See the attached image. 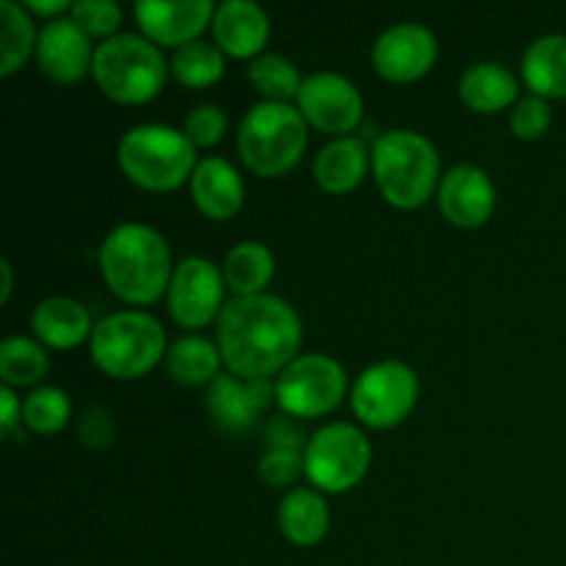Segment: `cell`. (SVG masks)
Masks as SVG:
<instances>
[{
	"label": "cell",
	"mask_w": 566,
	"mask_h": 566,
	"mask_svg": "<svg viewBox=\"0 0 566 566\" xmlns=\"http://www.w3.org/2000/svg\"><path fill=\"white\" fill-rule=\"evenodd\" d=\"M302 348V318L280 296H235L219 315V352L227 368L247 379L282 374Z\"/></svg>",
	"instance_id": "1"
},
{
	"label": "cell",
	"mask_w": 566,
	"mask_h": 566,
	"mask_svg": "<svg viewBox=\"0 0 566 566\" xmlns=\"http://www.w3.org/2000/svg\"><path fill=\"white\" fill-rule=\"evenodd\" d=\"M99 271L116 298L127 304H153L169 291V243L147 224H119L99 247Z\"/></svg>",
	"instance_id": "2"
},
{
	"label": "cell",
	"mask_w": 566,
	"mask_h": 566,
	"mask_svg": "<svg viewBox=\"0 0 566 566\" xmlns=\"http://www.w3.org/2000/svg\"><path fill=\"white\" fill-rule=\"evenodd\" d=\"M376 186L381 197L401 210L429 202L440 188V155L426 136L415 130H387L370 149Z\"/></svg>",
	"instance_id": "3"
},
{
	"label": "cell",
	"mask_w": 566,
	"mask_h": 566,
	"mask_svg": "<svg viewBox=\"0 0 566 566\" xmlns=\"http://www.w3.org/2000/svg\"><path fill=\"white\" fill-rule=\"evenodd\" d=\"M307 149V119L291 103H258L238 127V155L260 177H282Z\"/></svg>",
	"instance_id": "4"
},
{
	"label": "cell",
	"mask_w": 566,
	"mask_h": 566,
	"mask_svg": "<svg viewBox=\"0 0 566 566\" xmlns=\"http://www.w3.org/2000/svg\"><path fill=\"white\" fill-rule=\"evenodd\" d=\"M92 75L105 97L122 105H142L164 88L166 59L147 36L116 33L94 50Z\"/></svg>",
	"instance_id": "5"
},
{
	"label": "cell",
	"mask_w": 566,
	"mask_h": 566,
	"mask_svg": "<svg viewBox=\"0 0 566 566\" xmlns=\"http://www.w3.org/2000/svg\"><path fill=\"white\" fill-rule=\"evenodd\" d=\"M119 166L147 191H175L197 169V147L169 125H138L122 136Z\"/></svg>",
	"instance_id": "6"
},
{
	"label": "cell",
	"mask_w": 566,
	"mask_h": 566,
	"mask_svg": "<svg viewBox=\"0 0 566 566\" xmlns=\"http://www.w3.org/2000/svg\"><path fill=\"white\" fill-rule=\"evenodd\" d=\"M166 332L149 313L125 310L99 321L92 332V357L114 379H138L166 357Z\"/></svg>",
	"instance_id": "7"
},
{
	"label": "cell",
	"mask_w": 566,
	"mask_h": 566,
	"mask_svg": "<svg viewBox=\"0 0 566 566\" xmlns=\"http://www.w3.org/2000/svg\"><path fill=\"white\" fill-rule=\"evenodd\" d=\"M370 468V442L357 426L329 423L315 431L304 451V473L318 490L340 495L357 486Z\"/></svg>",
	"instance_id": "8"
},
{
	"label": "cell",
	"mask_w": 566,
	"mask_h": 566,
	"mask_svg": "<svg viewBox=\"0 0 566 566\" xmlns=\"http://www.w3.org/2000/svg\"><path fill=\"white\" fill-rule=\"evenodd\" d=\"M276 403L291 418H321L346 398V370L326 354H298L274 381Z\"/></svg>",
	"instance_id": "9"
},
{
	"label": "cell",
	"mask_w": 566,
	"mask_h": 566,
	"mask_svg": "<svg viewBox=\"0 0 566 566\" xmlns=\"http://www.w3.org/2000/svg\"><path fill=\"white\" fill-rule=\"evenodd\" d=\"M418 376L409 365L385 359L359 374L352 392V409L370 429H392L403 423L418 403Z\"/></svg>",
	"instance_id": "10"
},
{
	"label": "cell",
	"mask_w": 566,
	"mask_h": 566,
	"mask_svg": "<svg viewBox=\"0 0 566 566\" xmlns=\"http://www.w3.org/2000/svg\"><path fill=\"white\" fill-rule=\"evenodd\" d=\"M224 274L208 258H186L166 291L169 315L182 329H205L224 310Z\"/></svg>",
	"instance_id": "11"
},
{
	"label": "cell",
	"mask_w": 566,
	"mask_h": 566,
	"mask_svg": "<svg viewBox=\"0 0 566 566\" xmlns=\"http://www.w3.org/2000/svg\"><path fill=\"white\" fill-rule=\"evenodd\" d=\"M298 111L321 133H352L363 119V94L348 81L346 75L337 72H315L304 77L298 88Z\"/></svg>",
	"instance_id": "12"
},
{
	"label": "cell",
	"mask_w": 566,
	"mask_h": 566,
	"mask_svg": "<svg viewBox=\"0 0 566 566\" xmlns=\"http://www.w3.org/2000/svg\"><path fill=\"white\" fill-rule=\"evenodd\" d=\"M276 401V387L269 379H247L232 370L210 381L208 412L216 429L227 434H247L258 426L265 409Z\"/></svg>",
	"instance_id": "13"
},
{
	"label": "cell",
	"mask_w": 566,
	"mask_h": 566,
	"mask_svg": "<svg viewBox=\"0 0 566 566\" xmlns=\"http://www.w3.org/2000/svg\"><path fill=\"white\" fill-rule=\"evenodd\" d=\"M440 44L420 22H398L387 28L374 44V66L392 83H412L434 66Z\"/></svg>",
	"instance_id": "14"
},
{
	"label": "cell",
	"mask_w": 566,
	"mask_h": 566,
	"mask_svg": "<svg viewBox=\"0 0 566 566\" xmlns=\"http://www.w3.org/2000/svg\"><path fill=\"white\" fill-rule=\"evenodd\" d=\"M437 202H440V213L451 221L453 227H464L473 230L490 221L495 213L497 193L492 186L490 175L479 166L459 164L446 171L437 188Z\"/></svg>",
	"instance_id": "15"
},
{
	"label": "cell",
	"mask_w": 566,
	"mask_h": 566,
	"mask_svg": "<svg viewBox=\"0 0 566 566\" xmlns=\"http://www.w3.org/2000/svg\"><path fill=\"white\" fill-rule=\"evenodd\" d=\"M133 11L149 42L182 48L197 42L199 33L213 22L216 6L210 0H177V3L142 0L133 6Z\"/></svg>",
	"instance_id": "16"
},
{
	"label": "cell",
	"mask_w": 566,
	"mask_h": 566,
	"mask_svg": "<svg viewBox=\"0 0 566 566\" xmlns=\"http://www.w3.org/2000/svg\"><path fill=\"white\" fill-rule=\"evenodd\" d=\"M39 70L55 83H75L92 70L94 50L86 33L72 22V17L48 20L36 39Z\"/></svg>",
	"instance_id": "17"
},
{
	"label": "cell",
	"mask_w": 566,
	"mask_h": 566,
	"mask_svg": "<svg viewBox=\"0 0 566 566\" xmlns=\"http://www.w3.org/2000/svg\"><path fill=\"white\" fill-rule=\"evenodd\" d=\"M216 48L235 59H252L265 48L271 33L269 14L252 0H224L216 6L213 22Z\"/></svg>",
	"instance_id": "18"
},
{
	"label": "cell",
	"mask_w": 566,
	"mask_h": 566,
	"mask_svg": "<svg viewBox=\"0 0 566 566\" xmlns=\"http://www.w3.org/2000/svg\"><path fill=\"white\" fill-rule=\"evenodd\" d=\"M191 199L199 213L213 221H227L243 208V180L224 158H202L191 175Z\"/></svg>",
	"instance_id": "19"
},
{
	"label": "cell",
	"mask_w": 566,
	"mask_h": 566,
	"mask_svg": "<svg viewBox=\"0 0 566 566\" xmlns=\"http://www.w3.org/2000/svg\"><path fill=\"white\" fill-rule=\"evenodd\" d=\"M31 326L39 340L50 348H75L94 332L92 315L81 302L66 296H50L36 304Z\"/></svg>",
	"instance_id": "20"
},
{
	"label": "cell",
	"mask_w": 566,
	"mask_h": 566,
	"mask_svg": "<svg viewBox=\"0 0 566 566\" xmlns=\"http://www.w3.org/2000/svg\"><path fill=\"white\" fill-rule=\"evenodd\" d=\"M370 166V153L363 138L343 136L326 144L315 155V180L329 193H348L365 180Z\"/></svg>",
	"instance_id": "21"
},
{
	"label": "cell",
	"mask_w": 566,
	"mask_h": 566,
	"mask_svg": "<svg viewBox=\"0 0 566 566\" xmlns=\"http://www.w3.org/2000/svg\"><path fill=\"white\" fill-rule=\"evenodd\" d=\"M517 77L509 72V66L497 64V61L473 64L459 81V97L468 108L479 111V114H497V111L509 108V103L517 99Z\"/></svg>",
	"instance_id": "22"
},
{
	"label": "cell",
	"mask_w": 566,
	"mask_h": 566,
	"mask_svg": "<svg viewBox=\"0 0 566 566\" xmlns=\"http://www.w3.org/2000/svg\"><path fill=\"white\" fill-rule=\"evenodd\" d=\"M523 77L536 97H566V36L547 33L528 44L523 55Z\"/></svg>",
	"instance_id": "23"
},
{
	"label": "cell",
	"mask_w": 566,
	"mask_h": 566,
	"mask_svg": "<svg viewBox=\"0 0 566 566\" xmlns=\"http://www.w3.org/2000/svg\"><path fill=\"white\" fill-rule=\"evenodd\" d=\"M280 531L298 547H313L329 531V506L315 490H293L280 503Z\"/></svg>",
	"instance_id": "24"
},
{
	"label": "cell",
	"mask_w": 566,
	"mask_h": 566,
	"mask_svg": "<svg viewBox=\"0 0 566 566\" xmlns=\"http://www.w3.org/2000/svg\"><path fill=\"white\" fill-rule=\"evenodd\" d=\"M164 359L171 379L188 387H199L213 381L216 376H219L221 363H224L219 346H213V343L202 335L177 337Z\"/></svg>",
	"instance_id": "25"
},
{
	"label": "cell",
	"mask_w": 566,
	"mask_h": 566,
	"mask_svg": "<svg viewBox=\"0 0 566 566\" xmlns=\"http://www.w3.org/2000/svg\"><path fill=\"white\" fill-rule=\"evenodd\" d=\"M221 274L235 296H258L274 280V254L263 243L243 241L227 252Z\"/></svg>",
	"instance_id": "26"
},
{
	"label": "cell",
	"mask_w": 566,
	"mask_h": 566,
	"mask_svg": "<svg viewBox=\"0 0 566 566\" xmlns=\"http://www.w3.org/2000/svg\"><path fill=\"white\" fill-rule=\"evenodd\" d=\"M39 33L25 6L14 0H0V75L9 77L20 70L28 55L36 53Z\"/></svg>",
	"instance_id": "27"
},
{
	"label": "cell",
	"mask_w": 566,
	"mask_h": 566,
	"mask_svg": "<svg viewBox=\"0 0 566 566\" xmlns=\"http://www.w3.org/2000/svg\"><path fill=\"white\" fill-rule=\"evenodd\" d=\"M50 359L36 340L11 335L0 343V379L6 387H31L48 376Z\"/></svg>",
	"instance_id": "28"
},
{
	"label": "cell",
	"mask_w": 566,
	"mask_h": 566,
	"mask_svg": "<svg viewBox=\"0 0 566 566\" xmlns=\"http://www.w3.org/2000/svg\"><path fill=\"white\" fill-rule=\"evenodd\" d=\"M249 81L254 92L263 94L265 103H291V97H298L302 77L293 61H287L280 53H263L249 64Z\"/></svg>",
	"instance_id": "29"
},
{
	"label": "cell",
	"mask_w": 566,
	"mask_h": 566,
	"mask_svg": "<svg viewBox=\"0 0 566 566\" xmlns=\"http://www.w3.org/2000/svg\"><path fill=\"white\" fill-rule=\"evenodd\" d=\"M171 75L188 88H205L213 86L221 75H224V55L216 44L197 42L182 44L171 55Z\"/></svg>",
	"instance_id": "30"
},
{
	"label": "cell",
	"mask_w": 566,
	"mask_h": 566,
	"mask_svg": "<svg viewBox=\"0 0 566 566\" xmlns=\"http://www.w3.org/2000/svg\"><path fill=\"white\" fill-rule=\"evenodd\" d=\"M70 415V396L64 390H59V387H36L22 401V420L36 434H55V431L64 429Z\"/></svg>",
	"instance_id": "31"
},
{
	"label": "cell",
	"mask_w": 566,
	"mask_h": 566,
	"mask_svg": "<svg viewBox=\"0 0 566 566\" xmlns=\"http://www.w3.org/2000/svg\"><path fill=\"white\" fill-rule=\"evenodd\" d=\"M70 17L88 39H111L122 22V9L114 0H77Z\"/></svg>",
	"instance_id": "32"
},
{
	"label": "cell",
	"mask_w": 566,
	"mask_h": 566,
	"mask_svg": "<svg viewBox=\"0 0 566 566\" xmlns=\"http://www.w3.org/2000/svg\"><path fill=\"white\" fill-rule=\"evenodd\" d=\"M551 105H547L545 97H523L517 105L512 108V133L523 142H534V138H542L551 127Z\"/></svg>",
	"instance_id": "33"
},
{
	"label": "cell",
	"mask_w": 566,
	"mask_h": 566,
	"mask_svg": "<svg viewBox=\"0 0 566 566\" xmlns=\"http://www.w3.org/2000/svg\"><path fill=\"white\" fill-rule=\"evenodd\" d=\"M224 130H227L224 111H221L219 105H210V103L197 105V108L186 116V127H182V133L191 138L193 147H213V144H219L221 138H224Z\"/></svg>",
	"instance_id": "34"
},
{
	"label": "cell",
	"mask_w": 566,
	"mask_h": 566,
	"mask_svg": "<svg viewBox=\"0 0 566 566\" xmlns=\"http://www.w3.org/2000/svg\"><path fill=\"white\" fill-rule=\"evenodd\" d=\"M258 473L269 486L296 484L298 475L304 473V457L291 451H269L258 462Z\"/></svg>",
	"instance_id": "35"
},
{
	"label": "cell",
	"mask_w": 566,
	"mask_h": 566,
	"mask_svg": "<svg viewBox=\"0 0 566 566\" xmlns=\"http://www.w3.org/2000/svg\"><path fill=\"white\" fill-rule=\"evenodd\" d=\"M77 437L86 448L105 451L114 442V415L105 407H88L77 420Z\"/></svg>",
	"instance_id": "36"
},
{
	"label": "cell",
	"mask_w": 566,
	"mask_h": 566,
	"mask_svg": "<svg viewBox=\"0 0 566 566\" xmlns=\"http://www.w3.org/2000/svg\"><path fill=\"white\" fill-rule=\"evenodd\" d=\"M269 451H291L302 453L307 451V437H304V429L298 426V420H293L291 415H276V418L269 420L263 434Z\"/></svg>",
	"instance_id": "37"
},
{
	"label": "cell",
	"mask_w": 566,
	"mask_h": 566,
	"mask_svg": "<svg viewBox=\"0 0 566 566\" xmlns=\"http://www.w3.org/2000/svg\"><path fill=\"white\" fill-rule=\"evenodd\" d=\"M22 420V403L20 398L14 396L11 387H0V431L3 434H11L17 429V423Z\"/></svg>",
	"instance_id": "38"
},
{
	"label": "cell",
	"mask_w": 566,
	"mask_h": 566,
	"mask_svg": "<svg viewBox=\"0 0 566 566\" xmlns=\"http://www.w3.org/2000/svg\"><path fill=\"white\" fill-rule=\"evenodd\" d=\"M28 11H33V14H42V17H50V20H55V17L61 14V11H72L70 0H25Z\"/></svg>",
	"instance_id": "39"
},
{
	"label": "cell",
	"mask_w": 566,
	"mask_h": 566,
	"mask_svg": "<svg viewBox=\"0 0 566 566\" xmlns=\"http://www.w3.org/2000/svg\"><path fill=\"white\" fill-rule=\"evenodd\" d=\"M0 274H3V291H0V302H9V296H11V285H14V280H11V265L6 263H0Z\"/></svg>",
	"instance_id": "40"
}]
</instances>
